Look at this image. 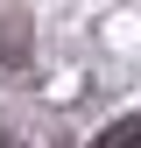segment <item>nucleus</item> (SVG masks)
Wrapping results in <instances>:
<instances>
[{
  "mask_svg": "<svg viewBox=\"0 0 141 148\" xmlns=\"http://www.w3.org/2000/svg\"><path fill=\"white\" fill-rule=\"evenodd\" d=\"M92 148H141V120H134V113H127V120H113Z\"/></svg>",
  "mask_w": 141,
  "mask_h": 148,
  "instance_id": "obj_1",
  "label": "nucleus"
},
{
  "mask_svg": "<svg viewBox=\"0 0 141 148\" xmlns=\"http://www.w3.org/2000/svg\"><path fill=\"white\" fill-rule=\"evenodd\" d=\"M0 148H21V141H14V134H7V127H0Z\"/></svg>",
  "mask_w": 141,
  "mask_h": 148,
  "instance_id": "obj_2",
  "label": "nucleus"
}]
</instances>
